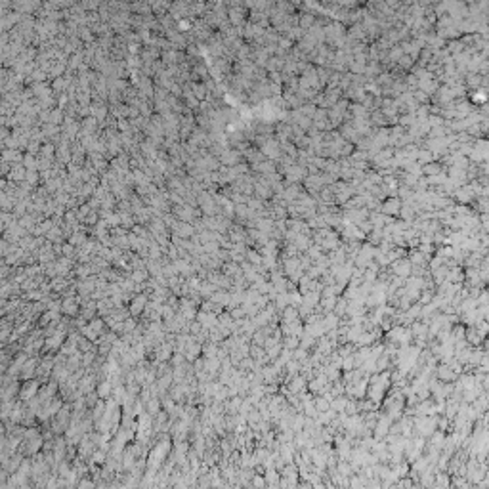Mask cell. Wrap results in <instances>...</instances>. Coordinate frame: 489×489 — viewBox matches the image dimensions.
I'll list each match as a JSON object with an SVG mask.
<instances>
[{"mask_svg": "<svg viewBox=\"0 0 489 489\" xmlns=\"http://www.w3.org/2000/svg\"><path fill=\"white\" fill-rule=\"evenodd\" d=\"M399 210H401V199H397V197H388V199H384V201L380 203V209H378L380 214L388 216V218H397V216H399Z\"/></svg>", "mask_w": 489, "mask_h": 489, "instance_id": "obj_1", "label": "cell"}, {"mask_svg": "<svg viewBox=\"0 0 489 489\" xmlns=\"http://www.w3.org/2000/svg\"><path fill=\"white\" fill-rule=\"evenodd\" d=\"M218 159H220V163L224 166H235V164H239L243 161V153H239L235 147H230V149H224Z\"/></svg>", "mask_w": 489, "mask_h": 489, "instance_id": "obj_2", "label": "cell"}, {"mask_svg": "<svg viewBox=\"0 0 489 489\" xmlns=\"http://www.w3.org/2000/svg\"><path fill=\"white\" fill-rule=\"evenodd\" d=\"M445 170H447V168H443L440 161H432L428 164H422V166H420V172H422V176L424 178H436V176H440V174H443Z\"/></svg>", "mask_w": 489, "mask_h": 489, "instance_id": "obj_3", "label": "cell"}, {"mask_svg": "<svg viewBox=\"0 0 489 489\" xmlns=\"http://www.w3.org/2000/svg\"><path fill=\"white\" fill-rule=\"evenodd\" d=\"M283 63H285V58L272 56V58H268V61H266L264 71H266V73H281V71H283Z\"/></svg>", "mask_w": 489, "mask_h": 489, "instance_id": "obj_4", "label": "cell"}, {"mask_svg": "<svg viewBox=\"0 0 489 489\" xmlns=\"http://www.w3.org/2000/svg\"><path fill=\"white\" fill-rule=\"evenodd\" d=\"M432 161H438V159L432 155L430 151H426V149H420V151H419V155H417V164H419V166L428 164Z\"/></svg>", "mask_w": 489, "mask_h": 489, "instance_id": "obj_5", "label": "cell"}, {"mask_svg": "<svg viewBox=\"0 0 489 489\" xmlns=\"http://www.w3.org/2000/svg\"><path fill=\"white\" fill-rule=\"evenodd\" d=\"M193 88H195V96H197V98H199V99L205 98V94H207V88H205L203 84H195Z\"/></svg>", "mask_w": 489, "mask_h": 489, "instance_id": "obj_6", "label": "cell"}]
</instances>
